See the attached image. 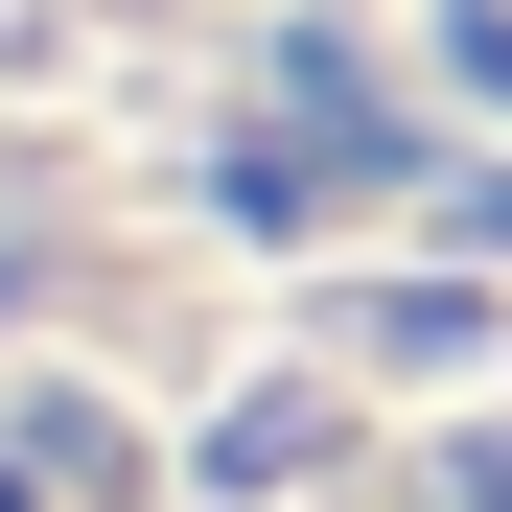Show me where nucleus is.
Returning a JSON list of instances; mask_svg holds the SVG:
<instances>
[{
  "label": "nucleus",
  "instance_id": "obj_1",
  "mask_svg": "<svg viewBox=\"0 0 512 512\" xmlns=\"http://www.w3.org/2000/svg\"><path fill=\"white\" fill-rule=\"evenodd\" d=\"M0 512H512V0H0Z\"/></svg>",
  "mask_w": 512,
  "mask_h": 512
}]
</instances>
